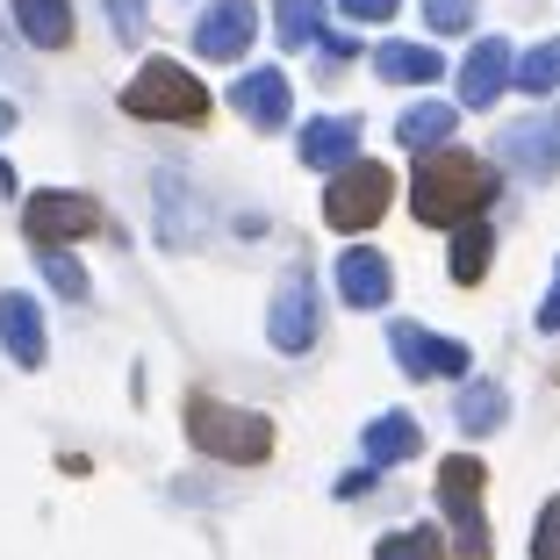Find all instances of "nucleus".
<instances>
[{"label": "nucleus", "instance_id": "8", "mask_svg": "<svg viewBox=\"0 0 560 560\" xmlns=\"http://www.w3.org/2000/svg\"><path fill=\"white\" fill-rule=\"evenodd\" d=\"M388 352H396L402 374H417V381L467 374V346H460V338H439V330H424V324H396V330H388Z\"/></svg>", "mask_w": 560, "mask_h": 560}, {"label": "nucleus", "instance_id": "27", "mask_svg": "<svg viewBox=\"0 0 560 560\" xmlns=\"http://www.w3.org/2000/svg\"><path fill=\"white\" fill-rule=\"evenodd\" d=\"M424 22L439 36H453V30H467V22H475V0H424Z\"/></svg>", "mask_w": 560, "mask_h": 560}, {"label": "nucleus", "instance_id": "6", "mask_svg": "<svg viewBox=\"0 0 560 560\" xmlns=\"http://www.w3.org/2000/svg\"><path fill=\"white\" fill-rule=\"evenodd\" d=\"M388 201H396L388 165H346V173H330L324 215H330V231H366V223H381Z\"/></svg>", "mask_w": 560, "mask_h": 560}, {"label": "nucleus", "instance_id": "33", "mask_svg": "<svg viewBox=\"0 0 560 560\" xmlns=\"http://www.w3.org/2000/svg\"><path fill=\"white\" fill-rule=\"evenodd\" d=\"M8 130H15V108H8V101H0V137H8Z\"/></svg>", "mask_w": 560, "mask_h": 560}, {"label": "nucleus", "instance_id": "20", "mask_svg": "<svg viewBox=\"0 0 560 560\" xmlns=\"http://www.w3.org/2000/svg\"><path fill=\"white\" fill-rule=\"evenodd\" d=\"M453 108H445V101H417L410 116L396 122V144H410V151H439V144H453Z\"/></svg>", "mask_w": 560, "mask_h": 560}, {"label": "nucleus", "instance_id": "31", "mask_svg": "<svg viewBox=\"0 0 560 560\" xmlns=\"http://www.w3.org/2000/svg\"><path fill=\"white\" fill-rule=\"evenodd\" d=\"M539 330H560V273H553V295L539 302Z\"/></svg>", "mask_w": 560, "mask_h": 560}, {"label": "nucleus", "instance_id": "9", "mask_svg": "<svg viewBox=\"0 0 560 560\" xmlns=\"http://www.w3.org/2000/svg\"><path fill=\"white\" fill-rule=\"evenodd\" d=\"M266 330H273V346H280V352H310V346H316V288H310V273H302V266L280 280L273 324H266Z\"/></svg>", "mask_w": 560, "mask_h": 560}, {"label": "nucleus", "instance_id": "12", "mask_svg": "<svg viewBox=\"0 0 560 560\" xmlns=\"http://www.w3.org/2000/svg\"><path fill=\"white\" fill-rule=\"evenodd\" d=\"M338 295H346L352 310H381V302L396 295V273H388L381 252L352 245V252H338Z\"/></svg>", "mask_w": 560, "mask_h": 560}, {"label": "nucleus", "instance_id": "1", "mask_svg": "<svg viewBox=\"0 0 560 560\" xmlns=\"http://www.w3.org/2000/svg\"><path fill=\"white\" fill-rule=\"evenodd\" d=\"M489 201H495V173L481 159H467V151H424V165H417V180H410V209L424 223H475Z\"/></svg>", "mask_w": 560, "mask_h": 560}, {"label": "nucleus", "instance_id": "5", "mask_svg": "<svg viewBox=\"0 0 560 560\" xmlns=\"http://www.w3.org/2000/svg\"><path fill=\"white\" fill-rule=\"evenodd\" d=\"M22 231L36 237V252H44V245H72V237H101V231H108V209H101L94 195L50 187V195H36L30 209H22Z\"/></svg>", "mask_w": 560, "mask_h": 560}, {"label": "nucleus", "instance_id": "14", "mask_svg": "<svg viewBox=\"0 0 560 560\" xmlns=\"http://www.w3.org/2000/svg\"><path fill=\"white\" fill-rule=\"evenodd\" d=\"M0 346L15 352V366H44V316L30 295H0Z\"/></svg>", "mask_w": 560, "mask_h": 560}, {"label": "nucleus", "instance_id": "16", "mask_svg": "<svg viewBox=\"0 0 560 560\" xmlns=\"http://www.w3.org/2000/svg\"><path fill=\"white\" fill-rule=\"evenodd\" d=\"M209 231V209L187 195V180H159V237L165 245H195Z\"/></svg>", "mask_w": 560, "mask_h": 560}, {"label": "nucleus", "instance_id": "11", "mask_svg": "<svg viewBox=\"0 0 560 560\" xmlns=\"http://www.w3.org/2000/svg\"><path fill=\"white\" fill-rule=\"evenodd\" d=\"M511 80H517L511 44H503V36H481V44L467 50V66H460V101H467V108H489Z\"/></svg>", "mask_w": 560, "mask_h": 560}, {"label": "nucleus", "instance_id": "26", "mask_svg": "<svg viewBox=\"0 0 560 560\" xmlns=\"http://www.w3.org/2000/svg\"><path fill=\"white\" fill-rule=\"evenodd\" d=\"M36 266H44V280H50L66 302H86V273H80V259H72L66 245H44V259H36Z\"/></svg>", "mask_w": 560, "mask_h": 560}, {"label": "nucleus", "instance_id": "22", "mask_svg": "<svg viewBox=\"0 0 560 560\" xmlns=\"http://www.w3.org/2000/svg\"><path fill=\"white\" fill-rule=\"evenodd\" d=\"M489 252H495V231H489V223H460V231H453V252H445V266H453V280H460V288H475V280L489 273Z\"/></svg>", "mask_w": 560, "mask_h": 560}, {"label": "nucleus", "instance_id": "15", "mask_svg": "<svg viewBox=\"0 0 560 560\" xmlns=\"http://www.w3.org/2000/svg\"><path fill=\"white\" fill-rule=\"evenodd\" d=\"M352 144H360V122H352V116H324V122L302 130V159H310L316 173H346Z\"/></svg>", "mask_w": 560, "mask_h": 560}, {"label": "nucleus", "instance_id": "3", "mask_svg": "<svg viewBox=\"0 0 560 560\" xmlns=\"http://www.w3.org/2000/svg\"><path fill=\"white\" fill-rule=\"evenodd\" d=\"M122 108H130L137 122H201L209 116V86L195 80L187 66H144L130 86H122Z\"/></svg>", "mask_w": 560, "mask_h": 560}, {"label": "nucleus", "instance_id": "17", "mask_svg": "<svg viewBox=\"0 0 560 560\" xmlns=\"http://www.w3.org/2000/svg\"><path fill=\"white\" fill-rule=\"evenodd\" d=\"M424 453V431H417V417H374L366 424V460L374 467H396V460H417Z\"/></svg>", "mask_w": 560, "mask_h": 560}, {"label": "nucleus", "instance_id": "19", "mask_svg": "<svg viewBox=\"0 0 560 560\" xmlns=\"http://www.w3.org/2000/svg\"><path fill=\"white\" fill-rule=\"evenodd\" d=\"M374 66H381V80L431 86V80L445 72V58H439V50H424V44H381V50H374Z\"/></svg>", "mask_w": 560, "mask_h": 560}, {"label": "nucleus", "instance_id": "25", "mask_svg": "<svg viewBox=\"0 0 560 560\" xmlns=\"http://www.w3.org/2000/svg\"><path fill=\"white\" fill-rule=\"evenodd\" d=\"M324 0H280V50H302L316 44V30H324Z\"/></svg>", "mask_w": 560, "mask_h": 560}, {"label": "nucleus", "instance_id": "28", "mask_svg": "<svg viewBox=\"0 0 560 560\" xmlns=\"http://www.w3.org/2000/svg\"><path fill=\"white\" fill-rule=\"evenodd\" d=\"M532 560H560V495L539 511V525H532Z\"/></svg>", "mask_w": 560, "mask_h": 560}, {"label": "nucleus", "instance_id": "7", "mask_svg": "<svg viewBox=\"0 0 560 560\" xmlns=\"http://www.w3.org/2000/svg\"><path fill=\"white\" fill-rule=\"evenodd\" d=\"M495 159L511 165V173H525V180H553V173H560V108H553V116L511 122V130L495 137Z\"/></svg>", "mask_w": 560, "mask_h": 560}, {"label": "nucleus", "instance_id": "23", "mask_svg": "<svg viewBox=\"0 0 560 560\" xmlns=\"http://www.w3.org/2000/svg\"><path fill=\"white\" fill-rule=\"evenodd\" d=\"M374 560H453V546L431 525H410V532H388V539L374 546Z\"/></svg>", "mask_w": 560, "mask_h": 560}, {"label": "nucleus", "instance_id": "2", "mask_svg": "<svg viewBox=\"0 0 560 560\" xmlns=\"http://www.w3.org/2000/svg\"><path fill=\"white\" fill-rule=\"evenodd\" d=\"M187 439L231 467H259L273 453V424L259 410H231V402H209V396L187 402Z\"/></svg>", "mask_w": 560, "mask_h": 560}, {"label": "nucleus", "instance_id": "4", "mask_svg": "<svg viewBox=\"0 0 560 560\" xmlns=\"http://www.w3.org/2000/svg\"><path fill=\"white\" fill-rule=\"evenodd\" d=\"M481 460L460 453V460L439 467V511L453 517V553L460 560H489V517H481Z\"/></svg>", "mask_w": 560, "mask_h": 560}, {"label": "nucleus", "instance_id": "32", "mask_svg": "<svg viewBox=\"0 0 560 560\" xmlns=\"http://www.w3.org/2000/svg\"><path fill=\"white\" fill-rule=\"evenodd\" d=\"M366 489H374V467H360V475L338 481V495H346V503H352V495H366Z\"/></svg>", "mask_w": 560, "mask_h": 560}, {"label": "nucleus", "instance_id": "29", "mask_svg": "<svg viewBox=\"0 0 560 560\" xmlns=\"http://www.w3.org/2000/svg\"><path fill=\"white\" fill-rule=\"evenodd\" d=\"M108 22H116L122 44H137L144 36V0H108Z\"/></svg>", "mask_w": 560, "mask_h": 560}, {"label": "nucleus", "instance_id": "24", "mask_svg": "<svg viewBox=\"0 0 560 560\" xmlns=\"http://www.w3.org/2000/svg\"><path fill=\"white\" fill-rule=\"evenodd\" d=\"M511 86H525V94H560V36L517 58V80Z\"/></svg>", "mask_w": 560, "mask_h": 560}, {"label": "nucleus", "instance_id": "34", "mask_svg": "<svg viewBox=\"0 0 560 560\" xmlns=\"http://www.w3.org/2000/svg\"><path fill=\"white\" fill-rule=\"evenodd\" d=\"M0 195H15V173H8V165H0Z\"/></svg>", "mask_w": 560, "mask_h": 560}, {"label": "nucleus", "instance_id": "30", "mask_svg": "<svg viewBox=\"0 0 560 560\" xmlns=\"http://www.w3.org/2000/svg\"><path fill=\"white\" fill-rule=\"evenodd\" d=\"M338 8H346L352 22H388V15L402 8V0H338Z\"/></svg>", "mask_w": 560, "mask_h": 560}, {"label": "nucleus", "instance_id": "21", "mask_svg": "<svg viewBox=\"0 0 560 560\" xmlns=\"http://www.w3.org/2000/svg\"><path fill=\"white\" fill-rule=\"evenodd\" d=\"M453 417H460V431H495L511 417V396H503L495 381H467L460 396H453Z\"/></svg>", "mask_w": 560, "mask_h": 560}, {"label": "nucleus", "instance_id": "13", "mask_svg": "<svg viewBox=\"0 0 560 560\" xmlns=\"http://www.w3.org/2000/svg\"><path fill=\"white\" fill-rule=\"evenodd\" d=\"M231 108L252 122V130H280V122H288V80H280L273 66H266V72H245V80L231 86Z\"/></svg>", "mask_w": 560, "mask_h": 560}, {"label": "nucleus", "instance_id": "18", "mask_svg": "<svg viewBox=\"0 0 560 560\" xmlns=\"http://www.w3.org/2000/svg\"><path fill=\"white\" fill-rule=\"evenodd\" d=\"M15 30L36 50H58V44H72V8L66 0H15Z\"/></svg>", "mask_w": 560, "mask_h": 560}, {"label": "nucleus", "instance_id": "10", "mask_svg": "<svg viewBox=\"0 0 560 560\" xmlns=\"http://www.w3.org/2000/svg\"><path fill=\"white\" fill-rule=\"evenodd\" d=\"M252 30H259V15H252V0H215L209 15L195 22V50L201 58H245V44H252Z\"/></svg>", "mask_w": 560, "mask_h": 560}]
</instances>
